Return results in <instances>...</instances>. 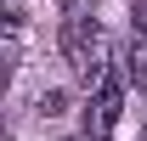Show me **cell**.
Here are the masks:
<instances>
[{"label":"cell","instance_id":"cell-1","mask_svg":"<svg viewBox=\"0 0 147 141\" xmlns=\"http://www.w3.org/2000/svg\"><path fill=\"white\" fill-rule=\"evenodd\" d=\"M62 56H68V68L85 79V85H102L108 79V40H102V23L96 11H79V17H62V34H57Z\"/></svg>","mask_w":147,"mask_h":141},{"label":"cell","instance_id":"cell-2","mask_svg":"<svg viewBox=\"0 0 147 141\" xmlns=\"http://www.w3.org/2000/svg\"><path fill=\"white\" fill-rule=\"evenodd\" d=\"M125 85L130 79H102L96 85V102H91V136H113V124H119V113H125Z\"/></svg>","mask_w":147,"mask_h":141},{"label":"cell","instance_id":"cell-3","mask_svg":"<svg viewBox=\"0 0 147 141\" xmlns=\"http://www.w3.org/2000/svg\"><path fill=\"white\" fill-rule=\"evenodd\" d=\"M125 79L136 90H147V6H136L130 17V51H125Z\"/></svg>","mask_w":147,"mask_h":141},{"label":"cell","instance_id":"cell-4","mask_svg":"<svg viewBox=\"0 0 147 141\" xmlns=\"http://www.w3.org/2000/svg\"><path fill=\"white\" fill-rule=\"evenodd\" d=\"M142 141H147V130H142Z\"/></svg>","mask_w":147,"mask_h":141}]
</instances>
